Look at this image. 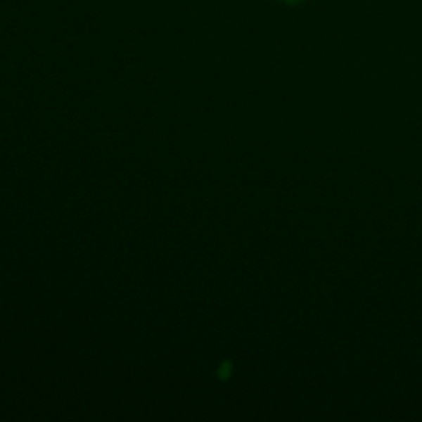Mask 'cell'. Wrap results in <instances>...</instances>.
I'll use <instances>...</instances> for the list:
<instances>
[{"label": "cell", "instance_id": "1", "mask_svg": "<svg viewBox=\"0 0 422 422\" xmlns=\"http://www.w3.org/2000/svg\"><path fill=\"white\" fill-rule=\"evenodd\" d=\"M282 2H284V4H289V6H295V4L302 2V0H282Z\"/></svg>", "mask_w": 422, "mask_h": 422}]
</instances>
